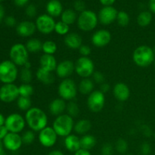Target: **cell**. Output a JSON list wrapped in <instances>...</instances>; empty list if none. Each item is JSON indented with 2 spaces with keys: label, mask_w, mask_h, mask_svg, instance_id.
<instances>
[{
  "label": "cell",
  "mask_w": 155,
  "mask_h": 155,
  "mask_svg": "<svg viewBox=\"0 0 155 155\" xmlns=\"http://www.w3.org/2000/svg\"><path fill=\"white\" fill-rule=\"evenodd\" d=\"M24 118L29 128L35 133H39L48 127V116L39 107H32L26 112Z\"/></svg>",
  "instance_id": "6da1fadb"
},
{
  "label": "cell",
  "mask_w": 155,
  "mask_h": 155,
  "mask_svg": "<svg viewBox=\"0 0 155 155\" xmlns=\"http://www.w3.org/2000/svg\"><path fill=\"white\" fill-rule=\"evenodd\" d=\"M133 60L139 68H148L155 61L154 49L146 45H139L133 51Z\"/></svg>",
  "instance_id": "7a4b0ae2"
},
{
  "label": "cell",
  "mask_w": 155,
  "mask_h": 155,
  "mask_svg": "<svg viewBox=\"0 0 155 155\" xmlns=\"http://www.w3.org/2000/svg\"><path fill=\"white\" fill-rule=\"evenodd\" d=\"M74 118L71 117L68 114H63L56 117L53 121L52 128L60 137H67L72 134L74 128Z\"/></svg>",
  "instance_id": "3957f363"
},
{
  "label": "cell",
  "mask_w": 155,
  "mask_h": 155,
  "mask_svg": "<svg viewBox=\"0 0 155 155\" xmlns=\"http://www.w3.org/2000/svg\"><path fill=\"white\" fill-rule=\"evenodd\" d=\"M98 23V15L91 10H85L80 13L77 21L78 28L83 32H90L95 30Z\"/></svg>",
  "instance_id": "277c9868"
},
{
  "label": "cell",
  "mask_w": 155,
  "mask_h": 155,
  "mask_svg": "<svg viewBox=\"0 0 155 155\" xmlns=\"http://www.w3.org/2000/svg\"><path fill=\"white\" fill-rule=\"evenodd\" d=\"M18 66L11 60L0 62V82L3 84L14 83L18 77Z\"/></svg>",
  "instance_id": "5b68a950"
},
{
  "label": "cell",
  "mask_w": 155,
  "mask_h": 155,
  "mask_svg": "<svg viewBox=\"0 0 155 155\" xmlns=\"http://www.w3.org/2000/svg\"><path fill=\"white\" fill-rule=\"evenodd\" d=\"M77 92H78V86L74 80L70 78L62 80L58 87L59 98H62L64 101H74V98L77 97Z\"/></svg>",
  "instance_id": "8992f818"
},
{
  "label": "cell",
  "mask_w": 155,
  "mask_h": 155,
  "mask_svg": "<svg viewBox=\"0 0 155 155\" xmlns=\"http://www.w3.org/2000/svg\"><path fill=\"white\" fill-rule=\"evenodd\" d=\"M29 51L26 45L22 43H15L9 51L10 60L18 67H24L29 61Z\"/></svg>",
  "instance_id": "52a82bcc"
},
{
  "label": "cell",
  "mask_w": 155,
  "mask_h": 155,
  "mask_svg": "<svg viewBox=\"0 0 155 155\" xmlns=\"http://www.w3.org/2000/svg\"><path fill=\"white\" fill-rule=\"evenodd\" d=\"M95 64L89 57H80L75 62V72L79 77L89 78L95 72Z\"/></svg>",
  "instance_id": "ba28073f"
},
{
  "label": "cell",
  "mask_w": 155,
  "mask_h": 155,
  "mask_svg": "<svg viewBox=\"0 0 155 155\" xmlns=\"http://www.w3.org/2000/svg\"><path fill=\"white\" fill-rule=\"evenodd\" d=\"M26 125L25 118L20 114L12 113L5 118V126L9 133L19 134L24 130Z\"/></svg>",
  "instance_id": "9c48e42d"
},
{
  "label": "cell",
  "mask_w": 155,
  "mask_h": 155,
  "mask_svg": "<svg viewBox=\"0 0 155 155\" xmlns=\"http://www.w3.org/2000/svg\"><path fill=\"white\" fill-rule=\"evenodd\" d=\"M87 107L93 113L100 112L105 104V95L100 90H94L88 95Z\"/></svg>",
  "instance_id": "30bf717a"
},
{
  "label": "cell",
  "mask_w": 155,
  "mask_h": 155,
  "mask_svg": "<svg viewBox=\"0 0 155 155\" xmlns=\"http://www.w3.org/2000/svg\"><path fill=\"white\" fill-rule=\"evenodd\" d=\"M36 30L42 34H50L54 31L55 21L54 18L48 15V14H43L38 16L36 19Z\"/></svg>",
  "instance_id": "8fae6325"
},
{
  "label": "cell",
  "mask_w": 155,
  "mask_h": 155,
  "mask_svg": "<svg viewBox=\"0 0 155 155\" xmlns=\"http://www.w3.org/2000/svg\"><path fill=\"white\" fill-rule=\"evenodd\" d=\"M19 89L14 83L3 84L0 87V101L9 104L18 100L19 98Z\"/></svg>",
  "instance_id": "7c38bea8"
},
{
  "label": "cell",
  "mask_w": 155,
  "mask_h": 155,
  "mask_svg": "<svg viewBox=\"0 0 155 155\" xmlns=\"http://www.w3.org/2000/svg\"><path fill=\"white\" fill-rule=\"evenodd\" d=\"M58 136L52 127H46L39 132L38 140L40 145L44 148H51L56 144Z\"/></svg>",
  "instance_id": "4fadbf2b"
},
{
  "label": "cell",
  "mask_w": 155,
  "mask_h": 155,
  "mask_svg": "<svg viewBox=\"0 0 155 155\" xmlns=\"http://www.w3.org/2000/svg\"><path fill=\"white\" fill-rule=\"evenodd\" d=\"M118 11L113 6H104L98 15V22L102 25L107 26L117 20Z\"/></svg>",
  "instance_id": "5bb4252c"
},
{
  "label": "cell",
  "mask_w": 155,
  "mask_h": 155,
  "mask_svg": "<svg viewBox=\"0 0 155 155\" xmlns=\"http://www.w3.org/2000/svg\"><path fill=\"white\" fill-rule=\"evenodd\" d=\"M111 41V33L105 29H100L92 34L91 42L96 48H103Z\"/></svg>",
  "instance_id": "9a60e30c"
},
{
  "label": "cell",
  "mask_w": 155,
  "mask_h": 155,
  "mask_svg": "<svg viewBox=\"0 0 155 155\" xmlns=\"http://www.w3.org/2000/svg\"><path fill=\"white\" fill-rule=\"evenodd\" d=\"M2 142L4 148L13 152L18 151L24 145L21 136L18 133H8V134L3 139Z\"/></svg>",
  "instance_id": "2e32d148"
},
{
  "label": "cell",
  "mask_w": 155,
  "mask_h": 155,
  "mask_svg": "<svg viewBox=\"0 0 155 155\" xmlns=\"http://www.w3.org/2000/svg\"><path fill=\"white\" fill-rule=\"evenodd\" d=\"M75 72V63L71 60H64L58 64L55 73L58 77L64 80Z\"/></svg>",
  "instance_id": "e0dca14e"
},
{
  "label": "cell",
  "mask_w": 155,
  "mask_h": 155,
  "mask_svg": "<svg viewBox=\"0 0 155 155\" xmlns=\"http://www.w3.org/2000/svg\"><path fill=\"white\" fill-rule=\"evenodd\" d=\"M36 30V24L30 21H23L16 26V33L21 37H31Z\"/></svg>",
  "instance_id": "ac0fdd59"
},
{
  "label": "cell",
  "mask_w": 155,
  "mask_h": 155,
  "mask_svg": "<svg viewBox=\"0 0 155 155\" xmlns=\"http://www.w3.org/2000/svg\"><path fill=\"white\" fill-rule=\"evenodd\" d=\"M113 95L114 98L120 102L127 101L130 97V89L129 86L126 83L123 82L117 83L114 86Z\"/></svg>",
  "instance_id": "d6986e66"
},
{
  "label": "cell",
  "mask_w": 155,
  "mask_h": 155,
  "mask_svg": "<svg viewBox=\"0 0 155 155\" xmlns=\"http://www.w3.org/2000/svg\"><path fill=\"white\" fill-rule=\"evenodd\" d=\"M39 68L49 72L55 71L58 62L55 57L51 54H42L39 58Z\"/></svg>",
  "instance_id": "ffe728a7"
},
{
  "label": "cell",
  "mask_w": 155,
  "mask_h": 155,
  "mask_svg": "<svg viewBox=\"0 0 155 155\" xmlns=\"http://www.w3.org/2000/svg\"><path fill=\"white\" fill-rule=\"evenodd\" d=\"M64 42L65 45L70 49L77 50L83 45V39L81 36L77 33H69L64 36Z\"/></svg>",
  "instance_id": "44dd1931"
},
{
  "label": "cell",
  "mask_w": 155,
  "mask_h": 155,
  "mask_svg": "<svg viewBox=\"0 0 155 155\" xmlns=\"http://www.w3.org/2000/svg\"><path fill=\"white\" fill-rule=\"evenodd\" d=\"M66 101L61 98H57L50 102L48 110L52 116L58 117L61 114H63L64 112L66 110Z\"/></svg>",
  "instance_id": "7402d4cb"
},
{
  "label": "cell",
  "mask_w": 155,
  "mask_h": 155,
  "mask_svg": "<svg viewBox=\"0 0 155 155\" xmlns=\"http://www.w3.org/2000/svg\"><path fill=\"white\" fill-rule=\"evenodd\" d=\"M64 143L65 148L70 152L75 153L81 148L80 138L75 134H71L65 137Z\"/></svg>",
  "instance_id": "603a6c76"
},
{
  "label": "cell",
  "mask_w": 155,
  "mask_h": 155,
  "mask_svg": "<svg viewBox=\"0 0 155 155\" xmlns=\"http://www.w3.org/2000/svg\"><path fill=\"white\" fill-rule=\"evenodd\" d=\"M63 5L59 0H49L46 5V12L52 18L61 16L63 12Z\"/></svg>",
  "instance_id": "cb8c5ba5"
},
{
  "label": "cell",
  "mask_w": 155,
  "mask_h": 155,
  "mask_svg": "<svg viewBox=\"0 0 155 155\" xmlns=\"http://www.w3.org/2000/svg\"><path fill=\"white\" fill-rule=\"evenodd\" d=\"M36 79L41 83L46 86H50L53 84L55 80V77L52 72H49L45 70L39 68L36 73Z\"/></svg>",
  "instance_id": "d4e9b609"
},
{
  "label": "cell",
  "mask_w": 155,
  "mask_h": 155,
  "mask_svg": "<svg viewBox=\"0 0 155 155\" xmlns=\"http://www.w3.org/2000/svg\"><path fill=\"white\" fill-rule=\"evenodd\" d=\"M91 129H92V123L90 122V120L88 119H81L75 123L74 131L77 135L84 136V135L88 134Z\"/></svg>",
  "instance_id": "484cf974"
},
{
  "label": "cell",
  "mask_w": 155,
  "mask_h": 155,
  "mask_svg": "<svg viewBox=\"0 0 155 155\" xmlns=\"http://www.w3.org/2000/svg\"><path fill=\"white\" fill-rule=\"evenodd\" d=\"M95 89V83L90 78L82 79L78 85V91L82 95H89Z\"/></svg>",
  "instance_id": "4316f807"
},
{
  "label": "cell",
  "mask_w": 155,
  "mask_h": 155,
  "mask_svg": "<svg viewBox=\"0 0 155 155\" xmlns=\"http://www.w3.org/2000/svg\"><path fill=\"white\" fill-rule=\"evenodd\" d=\"M77 14L74 9L68 8L66 10H64L61 15V21H63L68 25H72L77 21Z\"/></svg>",
  "instance_id": "83f0119b"
},
{
  "label": "cell",
  "mask_w": 155,
  "mask_h": 155,
  "mask_svg": "<svg viewBox=\"0 0 155 155\" xmlns=\"http://www.w3.org/2000/svg\"><path fill=\"white\" fill-rule=\"evenodd\" d=\"M96 138L91 134H86L80 138V145L81 148L90 151L96 145Z\"/></svg>",
  "instance_id": "f1b7e54d"
},
{
  "label": "cell",
  "mask_w": 155,
  "mask_h": 155,
  "mask_svg": "<svg viewBox=\"0 0 155 155\" xmlns=\"http://www.w3.org/2000/svg\"><path fill=\"white\" fill-rule=\"evenodd\" d=\"M25 45L30 53H36L42 51V42L40 39L37 38H31L28 39Z\"/></svg>",
  "instance_id": "f546056e"
},
{
  "label": "cell",
  "mask_w": 155,
  "mask_h": 155,
  "mask_svg": "<svg viewBox=\"0 0 155 155\" xmlns=\"http://www.w3.org/2000/svg\"><path fill=\"white\" fill-rule=\"evenodd\" d=\"M151 21H152V14L148 11H143L140 12L137 17V24L142 27L148 26Z\"/></svg>",
  "instance_id": "4dcf8cb0"
},
{
  "label": "cell",
  "mask_w": 155,
  "mask_h": 155,
  "mask_svg": "<svg viewBox=\"0 0 155 155\" xmlns=\"http://www.w3.org/2000/svg\"><path fill=\"white\" fill-rule=\"evenodd\" d=\"M58 46L57 44L52 40H46L42 42V51L43 54H51L54 55L55 52L57 51Z\"/></svg>",
  "instance_id": "1f68e13d"
},
{
  "label": "cell",
  "mask_w": 155,
  "mask_h": 155,
  "mask_svg": "<svg viewBox=\"0 0 155 155\" xmlns=\"http://www.w3.org/2000/svg\"><path fill=\"white\" fill-rule=\"evenodd\" d=\"M20 96L30 98L34 93V89L30 83H22L18 86Z\"/></svg>",
  "instance_id": "d6a6232c"
},
{
  "label": "cell",
  "mask_w": 155,
  "mask_h": 155,
  "mask_svg": "<svg viewBox=\"0 0 155 155\" xmlns=\"http://www.w3.org/2000/svg\"><path fill=\"white\" fill-rule=\"evenodd\" d=\"M17 106L21 110L27 112L32 107V101L30 98L19 96L17 100Z\"/></svg>",
  "instance_id": "836d02e7"
},
{
  "label": "cell",
  "mask_w": 155,
  "mask_h": 155,
  "mask_svg": "<svg viewBox=\"0 0 155 155\" xmlns=\"http://www.w3.org/2000/svg\"><path fill=\"white\" fill-rule=\"evenodd\" d=\"M66 111L67 114L69 116H71V117H77L79 116V114H80V107H79V105L75 101H71L67 103Z\"/></svg>",
  "instance_id": "e575fe53"
},
{
  "label": "cell",
  "mask_w": 155,
  "mask_h": 155,
  "mask_svg": "<svg viewBox=\"0 0 155 155\" xmlns=\"http://www.w3.org/2000/svg\"><path fill=\"white\" fill-rule=\"evenodd\" d=\"M116 21L117 22L118 25L120 26V27H127L130 24V15H128L127 12H124V11H120V12H118Z\"/></svg>",
  "instance_id": "d590c367"
},
{
  "label": "cell",
  "mask_w": 155,
  "mask_h": 155,
  "mask_svg": "<svg viewBox=\"0 0 155 155\" xmlns=\"http://www.w3.org/2000/svg\"><path fill=\"white\" fill-rule=\"evenodd\" d=\"M70 26L60 21L56 22L54 27V32L60 36H66L69 33Z\"/></svg>",
  "instance_id": "8d00e7d4"
},
{
  "label": "cell",
  "mask_w": 155,
  "mask_h": 155,
  "mask_svg": "<svg viewBox=\"0 0 155 155\" xmlns=\"http://www.w3.org/2000/svg\"><path fill=\"white\" fill-rule=\"evenodd\" d=\"M128 142H127V140H125L124 139H118L117 140V142H115L114 145V148L115 151L117 153L121 154H124L127 153V150H128Z\"/></svg>",
  "instance_id": "74e56055"
},
{
  "label": "cell",
  "mask_w": 155,
  "mask_h": 155,
  "mask_svg": "<svg viewBox=\"0 0 155 155\" xmlns=\"http://www.w3.org/2000/svg\"><path fill=\"white\" fill-rule=\"evenodd\" d=\"M19 77L22 83H30L33 80V73L31 69L23 68L20 72Z\"/></svg>",
  "instance_id": "f35d334b"
},
{
  "label": "cell",
  "mask_w": 155,
  "mask_h": 155,
  "mask_svg": "<svg viewBox=\"0 0 155 155\" xmlns=\"http://www.w3.org/2000/svg\"><path fill=\"white\" fill-rule=\"evenodd\" d=\"M21 138H22V142L24 145H30L34 142L36 139V134L33 130H27L23 133Z\"/></svg>",
  "instance_id": "ab89813d"
},
{
  "label": "cell",
  "mask_w": 155,
  "mask_h": 155,
  "mask_svg": "<svg viewBox=\"0 0 155 155\" xmlns=\"http://www.w3.org/2000/svg\"><path fill=\"white\" fill-rule=\"evenodd\" d=\"M114 146L111 143L106 142L101 146V155H114Z\"/></svg>",
  "instance_id": "60d3db41"
},
{
  "label": "cell",
  "mask_w": 155,
  "mask_h": 155,
  "mask_svg": "<svg viewBox=\"0 0 155 155\" xmlns=\"http://www.w3.org/2000/svg\"><path fill=\"white\" fill-rule=\"evenodd\" d=\"M92 77L94 83H97V84H102L103 83H104V80H105L104 74L101 72H100V71H95Z\"/></svg>",
  "instance_id": "b9f144b4"
},
{
  "label": "cell",
  "mask_w": 155,
  "mask_h": 155,
  "mask_svg": "<svg viewBox=\"0 0 155 155\" xmlns=\"http://www.w3.org/2000/svg\"><path fill=\"white\" fill-rule=\"evenodd\" d=\"M25 13L28 18H33L36 17V14H37V9L36 7L33 4H30L27 6L25 9Z\"/></svg>",
  "instance_id": "7bdbcfd3"
},
{
  "label": "cell",
  "mask_w": 155,
  "mask_h": 155,
  "mask_svg": "<svg viewBox=\"0 0 155 155\" xmlns=\"http://www.w3.org/2000/svg\"><path fill=\"white\" fill-rule=\"evenodd\" d=\"M74 10L76 12H78L80 13L84 12L86 9V3L83 0H76L74 2Z\"/></svg>",
  "instance_id": "ee69618b"
},
{
  "label": "cell",
  "mask_w": 155,
  "mask_h": 155,
  "mask_svg": "<svg viewBox=\"0 0 155 155\" xmlns=\"http://www.w3.org/2000/svg\"><path fill=\"white\" fill-rule=\"evenodd\" d=\"M78 50L82 57H89V54H91V51H92L90 46L88 45H85V44L84 45L83 44Z\"/></svg>",
  "instance_id": "f6af8a7d"
},
{
  "label": "cell",
  "mask_w": 155,
  "mask_h": 155,
  "mask_svg": "<svg viewBox=\"0 0 155 155\" xmlns=\"http://www.w3.org/2000/svg\"><path fill=\"white\" fill-rule=\"evenodd\" d=\"M151 152V147L148 142H143L140 147V153L142 155H149Z\"/></svg>",
  "instance_id": "bcb514c9"
},
{
  "label": "cell",
  "mask_w": 155,
  "mask_h": 155,
  "mask_svg": "<svg viewBox=\"0 0 155 155\" xmlns=\"http://www.w3.org/2000/svg\"><path fill=\"white\" fill-rule=\"evenodd\" d=\"M5 21V24L6 26L8 27H13L15 26L18 25L17 24V21L15 19V17L13 16H8L5 18L4 20Z\"/></svg>",
  "instance_id": "7dc6e473"
},
{
  "label": "cell",
  "mask_w": 155,
  "mask_h": 155,
  "mask_svg": "<svg viewBox=\"0 0 155 155\" xmlns=\"http://www.w3.org/2000/svg\"><path fill=\"white\" fill-rule=\"evenodd\" d=\"M8 130H7L5 126L4 125L2 127H0V139L3 140L5 139V137L8 134Z\"/></svg>",
  "instance_id": "c3c4849f"
},
{
  "label": "cell",
  "mask_w": 155,
  "mask_h": 155,
  "mask_svg": "<svg viewBox=\"0 0 155 155\" xmlns=\"http://www.w3.org/2000/svg\"><path fill=\"white\" fill-rule=\"evenodd\" d=\"M110 85H109L108 83H105V82H104V83H103L102 84L100 85L99 90L101 91V92H103L104 94H105L106 92H109V91H110Z\"/></svg>",
  "instance_id": "681fc988"
},
{
  "label": "cell",
  "mask_w": 155,
  "mask_h": 155,
  "mask_svg": "<svg viewBox=\"0 0 155 155\" xmlns=\"http://www.w3.org/2000/svg\"><path fill=\"white\" fill-rule=\"evenodd\" d=\"M74 155H92V154H91L90 151L83 149V148H80L78 151H76L75 153H74Z\"/></svg>",
  "instance_id": "f907efd6"
},
{
  "label": "cell",
  "mask_w": 155,
  "mask_h": 155,
  "mask_svg": "<svg viewBox=\"0 0 155 155\" xmlns=\"http://www.w3.org/2000/svg\"><path fill=\"white\" fill-rule=\"evenodd\" d=\"M29 1L30 0H14V2L18 7H24L29 2Z\"/></svg>",
  "instance_id": "816d5d0a"
},
{
  "label": "cell",
  "mask_w": 155,
  "mask_h": 155,
  "mask_svg": "<svg viewBox=\"0 0 155 155\" xmlns=\"http://www.w3.org/2000/svg\"><path fill=\"white\" fill-rule=\"evenodd\" d=\"M99 2L103 6H112L116 0H99Z\"/></svg>",
  "instance_id": "f5cc1de1"
},
{
  "label": "cell",
  "mask_w": 155,
  "mask_h": 155,
  "mask_svg": "<svg viewBox=\"0 0 155 155\" xmlns=\"http://www.w3.org/2000/svg\"><path fill=\"white\" fill-rule=\"evenodd\" d=\"M148 7H149L150 12L155 14V0H150L148 3Z\"/></svg>",
  "instance_id": "db71d44e"
},
{
  "label": "cell",
  "mask_w": 155,
  "mask_h": 155,
  "mask_svg": "<svg viewBox=\"0 0 155 155\" xmlns=\"http://www.w3.org/2000/svg\"><path fill=\"white\" fill-rule=\"evenodd\" d=\"M48 155H64V154L60 150H53L50 151Z\"/></svg>",
  "instance_id": "11a10c76"
},
{
  "label": "cell",
  "mask_w": 155,
  "mask_h": 155,
  "mask_svg": "<svg viewBox=\"0 0 155 155\" xmlns=\"http://www.w3.org/2000/svg\"><path fill=\"white\" fill-rule=\"evenodd\" d=\"M5 17V8L2 5H0V23Z\"/></svg>",
  "instance_id": "9f6ffc18"
},
{
  "label": "cell",
  "mask_w": 155,
  "mask_h": 155,
  "mask_svg": "<svg viewBox=\"0 0 155 155\" xmlns=\"http://www.w3.org/2000/svg\"><path fill=\"white\" fill-rule=\"evenodd\" d=\"M5 118L3 116L2 114L0 113V127H2L5 125Z\"/></svg>",
  "instance_id": "6f0895ef"
},
{
  "label": "cell",
  "mask_w": 155,
  "mask_h": 155,
  "mask_svg": "<svg viewBox=\"0 0 155 155\" xmlns=\"http://www.w3.org/2000/svg\"><path fill=\"white\" fill-rule=\"evenodd\" d=\"M3 148H4V145H3V142L2 140L0 139V155L3 154Z\"/></svg>",
  "instance_id": "680465c9"
},
{
  "label": "cell",
  "mask_w": 155,
  "mask_h": 155,
  "mask_svg": "<svg viewBox=\"0 0 155 155\" xmlns=\"http://www.w3.org/2000/svg\"><path fill=\"white\" fill-rule=\"evenodd\" d=\"M153 49H154V53H155V46H154V48H153Z\"/></svg>",
  "instance_id": "91938a15"
},
{
  "label": "cell",
  "mask_w": 155,
  "mask_h": 155,
  "mask_svg": "<svg viewBox=\"0 0 155 155\" xmlns=\"http://www.w3.org/2000/svg\"><path fill=\"white\" fill-rule=\"evenodd\" d=\"M4 1V0H0V2H3Z\"/></svg>",
  "instance_id": "94428289"
},
{
  "label": "cell",
  "mask_w": 155,
  "mask_h": 155,
  "mask_svg": "<svg viewBox=\"0 0 155 155\" xmlns=\"http://www.w3.org/2000/svg\"><path fill=\"white\" fill-rule=\"evenodd\" d=\"M1 155H6V154H1Z\"/></svg>",
  "instance_id": "6125c7cd"
},
{
  "label": "cell",
  "mask_w": 155,
  "mask_h": 155,
  "mask_svg": "<svg viewBox=\"0 0 155 155\" xmlns=\"http://www.w3.org/2000/svg\"><path fill=\"white\" fill-rule=\"evenodd\" d=\"M154 68H155V61H154Z\"/></svg>",
  "instance_id": "be15d7a7"
},
{
  "label": "cell",
  "mask_w": 155,
  "mask_h": 155,
  "mask_svg": "<svg viewBox=\"0 0 155 155\" xmlns=\"http://www.w3.org/2000/svg\"><path fill=\"white\" fill-rule=\"evenodd\" d=\"M126 155H133V154H126Z\"/></svg>",
  "instance_id": "e7e4bbea"
}]
</instances>
